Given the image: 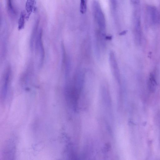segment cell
<instances>
[{"mask_svg": "<svg viewBox=\"0 0 160 160\" xmlns=\"http://www.w3.org/2000/svg\"><path fill=\"white\" fill-rule=\"evenodd\" d=\"M10 75V69L9 68H7L5 73L3 86V93L5 95L7 93L8 84Z\"/></svg>", "mask_w": 160, "mask_h": 160, "instance_id": "cell-7", "label": "cell"}, {"mask_svg": "<svg viewBox=\"0 0 160 160\" xmlns=\"http://www.w3.org/2000/svg\"><path fill=\"white\" fill-rule=\"evenodd\" d=\"M132 3L135 7H138L140 4V0H130Z\"/></svg>", "mask_w": 160, "mask_h": 160, "instance_id": "cell-11", "label": "cell"}, {"mask_svg": "<svg viewBox=\"0 0 160 160\" xmlns=\"http://www.w3.org/2000/svg\"><path fill=\"white\" fill-rule=\"evenodd\" d=\"M35 0H27L25 4V9L27 14L26 19L28 20L32 13L34 7Z\"/></svg>", "mask_w": 160, "mask_h": 160, "instance_id": "cell-5", "label": "cell"}, {"mask_svg": "<svg viewBox=\"0 0 160 160\" xmlns=\"http://www.w3.org/2000/svg\"><path fill=\"white\" fill-rule=\"evenodd\" d=\"M148 85L149 91L152 92H154L157 88V82L153 73H150L148 80Z\"/></svg>", "mask_w": 160, "mask_h": 160, "instance_id": "cell-4", "label": "cell"}, {"mask_svg": "<svg viewBox=\"0 0 160 160\" xmlns=\"http://www.w3.org/2000/svg\"><path fill=\"white\" fill-rule=\"evenodd\" d=\"M7 6L8 13L11 16H14L16 12L12 4V0H7Z\"/></svg>", "mask_w": 160, "mask_h": 160, "instance_id": "cell-9", "label": "cell"}, {"mask_svg": "<svg viewBox=\"0 0 160 160\" xmlns=\"http://www.w3.org/2000/svg\"><path fill=\"white\" fill-rule=\"evenodd\" d=\"M146 15L148 21L153 25L160 23V13L155 7L149 5L146 8Z\"/></svg>", "mask_w": 160, "mask_h": 160, "instance_id": "cell-2", "label": "cell"}, {"mask_svg": "<svg viewBox=\"0 0 160 160\" xmlns=\"http://www.w3.org/2000/svg\"><path fill=\"white\" fill-rule=\"evenodd\" d=\"M92 10L98 28L100 39L104 40L106 36V21L104 14L99 3L96 0L93 1Z\"/></svg>", "mask_w": 160, "mask_h": 160, "instance_id": "cell-1", "label": "cell"}, {"mask_svg": "<svg viewBox=\"0 0 160 160\" xmlns=\"http://www.w3.org/2000/svg\"><path fill=\"white\" fill-rule=\"evenodd\" d=\"M26 14L24 11H22L20 14L18 21V29L20 30L23 29L25 26V20L26 19Z\"/></svg>", "mask_w": 160, "mask_h": 160, "instance_id": "cell-8", "label": "cell"}, {"mask_svg": "<svg viewBox=\"0 0 160 160\" xmlns=\"http://www.w3.org/2000/svg\"><path fill=\"white\" fill-rule=\"evenodd\" d=\"M127 31H124L121 32V34H125L126 32Z\"/></svg>", "mask_w": 160, "mask_h": 160, "instance_id": "cell-12", "label": "cell"}, {"mask_svg": "<svg viewBox=\"0 0 160 160\" xmlns=\"http://www.w3.org/2000/svg\"><path fill=\"white\" fill-rule=\"evenodd\" d=\"M87 0H80V12L82 14L85 13L87 11Z\"/></svg>", "mask_w": 160, "mask_h": 160, "instance_id": "cell-10", "label": "cell"}, {"mask_svg": "<svg viewBox=\"0 0 160 160\" xmlns=\"http://www.w3.org/2000/svg\"><path fill=\"white\" fill-rule=\"evenodd\" d=\"M110 59L114 75L117 81L119 82H120L119 71L115 56L112 52L110 53Z\"/></svg>", "mask_w": 160, "mask_h": 160, "instance_id": "cell-3", "label": "cell"}, {"mask_svg": "<svg viewBox=\"0 0 160 160\" xmlns=\"http://www.w3.org/2000/svg\"><path fill=\"white\" fill-rule=\"evenodd\" d=\"M42 30H39L37 38V42L40 49L41 53V63L42 64L44 57V51L42 40Z\"/></svg>", "mask_w": 160, "mask_h": 160, "instance_id": "cell-6", "label": "cell"}]
</instances>
